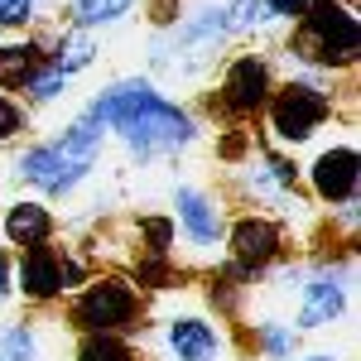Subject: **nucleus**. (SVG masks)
I'll return each instance as SVG.
<instances>
[{
  "instance_id": "nucleus-1",
  "label": "nucleus",
  "mask_w": 361,
  "mask_h": 361,
  "mask_svg": "<svg viewBox=\"0 0 361 361\" xmlns=\"http://www.w3.org/2000/svg\"><path fill=\"white\" fill-rule=\"evenodd\" d=\"M92 116H97L102 126H116L140 154L178 149V145L193 140V121L178 111V106H169L149 82H121V87H111V92L92 106Z\"/></svg>"
},
{
  "instance_id": "nucleus-2",
  "label": "nucleus",
  "mask_w": 361,
  "mask_h": 361,
  "mask_svg": "<svg viewBox=\"0 0 361 361\" xmlns=\"http://www.w3.org/2000/svg\"><path fill=\"white\" fill-rule=\"evenodd\" d=\"M97 140H102V121L87 111L68 135L58 140V145H44V149H29L25 154V178H34L39 188H49V193H63V188H73L78 178H82L92 159H97Z\"/></svg>"
},
{
  "instance_id": "nucleus-3",
  "label": "nucleus",
  "mask_w": 361,
  "mask_h": 361,
  "mask_svg": "<svg viewBox=\"0 0 361 361\" xmlns=\"http://www.w3.org/2000/svg\"><path fill=\"white\" fill-rule=\"evenodd\" d=\"M308 49L323 63H352L361 54V25L357 15L337 0H308Z\"/></svg>"
},
{
  "instance_id": "nucleus-4",
  "label": "nucleus",
  "mask_w": 361,
  "mask_h": 361,
  "mask_svg": "<svg viewBox=\"0 0 361 361\" xmlns=\"http://www.w3.org/2000/svg\"><path fill=\"white\" fill-rule=\"evenodd\" d=\"M135 289L126 284V279H102V284H92L78 308H73V318H78V328L87 333H116V328H130L135 323Z\"/></svg>"
},
{
  "instance_id": "nucleus-5",
  "label": "nucleus",
  "mask_w": 361,
  "mask_h": 361,
  "mask_svg": "<svg viewBox=\"0 0 361 361\" xmlns=\"http://www.w3.org/2000/svg\"><path fill=\"white\" fill-rule=\"evenodd\" d=\"M328 97L318 92V87H304V82H294V87H284L275 102H270V121H275V135L279 140H308L323 121H328Z\"/></svg>"
},
{
  "instance_id": "nucleus-6",
  "label": "nucleus",
  "mask_w": 361,
  "mask_h": 361,
  "mask_svg": "<svg viewBox=\"0 0 361 361\" xmlns=\"http://www.w3.org/2000/svg\"><path fill=\"white\" fill-rule=\"evenodd\" d=\"M265 97H270V68L260 58H236L226 73L222 102L231 111H255V106H265Z\"/></svg>"
},
{
  "instance_id": "nucleus-7",
  "label": "nucleus",
  "mask_w": 361,
  "mask_h": 361,
  "mask_svg": "<svg viewBox=\"0 0 361 361\" xmlns=\"http://www.w3.org/2000/svg\"><path fill=\"white\" fill-rule=\"evenodd\" d=\"M63 279H78V265H63L49 246H29L25 265H20V284L29 299H54L63 289Z\"/></svg>"
},
{
  "instance_id": "nucleus-8",
  "label": "nucleus",
  "mask_w": 361,
  "mask_h": 361,
  "mask_svg": "<svg viewBox=\"0 0 361 361\" xmlns=\"http://www.w3.org/2000/svg\"><path fill=\"white\" fill-rule=\"evenodd\" d=\"M313 188L323 202H352L357 193V149H328L313 164Z\"/></svg>"
},
{
  "instance_id": "nucleus-9",
  "label": "nucleus",
  "mask_w": 361,
  "mask_h": 361,
  "mask_svg": "<svg viewBox=\"0 0 361 361\" xmlns=\"http://www.w3.org/2000/svg\"><path fill=\"white\" fill-rule=\"evenodd\" d=\"M231 250H236V260H241L246 270L270 265V260H275V250H279L275 222H265V217H241V222L231 226Z\"/></svg>"
},
{
  "instance_id": "nucleus-10",
  "label": "nucleus",
  "mask_w": 361,
  "mask_h": 361,
  "mask_svg": "<svg viewBox=\"0 0 361 361\" xmlns=\"http://www.w3.org/2000/svg\"><path fill=\"white\" fill-rule=\"evenodd\" d=\"M342 299H347V289H342L333 275H318L313 284H308V294H304V313H299V323H304V328H323V323H333L337 313H342Z\"/></svg>"
},
{
  "instance_id": "nucleus-11",
  "label": "nucleus",
  "mask_w": 361,
  "mask_h": 361,
  "mask_svg": "<svg viewBox=\"0 0 361 361\" xmlns=\"http://www.w3.org/2000/svg\"><path fill=\"white\" fill-rule=\"evenodd\" d=\"M169 342H173L178 361H212L217 357V333H212L207 323H197V318L169 323Z\"/></svg>"
},
{
  "instance_id": "nucleus-12",
  "label": "nucleus",
  "mask_w": 361,
  "mask_h": 361,
  "mask_svg": "<svg viewBox=\"0 0 361 361\" xmlns=\"http://www.w3.org/2000/svg\"><path fill=\"white\" fill-rule=\"evenodd\" d=\"M178 217H183V226H188V236H193L197 246H212V241H217V231H222L217 207H212L202 193H193V188H183V193H178Z\"/></svg>"
},
{
  "instance_id": "nucleus-13",
  "label": "nucleus",
  "mask_w": 361,
  "mask_h": 361,
  "mask_svg": "<svg viewBox=\"0 0 361 361\" xmlns=\"http://www.w3.org/2000/svg\"><path fill=\"white\" fill-rule=\"evenodd\" d=\"M49 212L39 207V202H20V207H10V217H5V236L15 241V246H44L49 241Z\"/></svg>"
},
{
  "instance_id": "nucleus-14",
  "label": "nucleus",
  "mask_w": 361,
  "mask_h": 361,
  "mask_svg": "<svg viewBox=\"0 0 361 361\" xmlns=\"http://www.w3.org/2000/svg\"><path fill=\"white\" fill-rule=\"evenodd\" d=\"M44 54L34 44H5L0 49V87H25L34 73H39Z\"/></svg>"
},
{
  "instance_id": "nucleus-15",
  "label": "nucleus",
  "mask_w": 361,
  "mask_h": 361,
  "mask_svg": "<svg viewBox=\"0 0 361 361\" xmlns=\"http://www.w3.org/2000/svg\"><path fill=\"white\" fill-rule=\"evenodd\" d=\"M87 63H92V39H87L82 29H78V34H68V39L58 44L54 73H63V78H68V73H78V68H87Z\"/></svg>"
},
{
  "instance_id": "nucleus-16",
  "label": "nucleus",
  "mask_w": 361,
  "mask_h": 361,
  "mask_svg": "<svg viewBox=\"0 0 361 361\" xmlns=\"http://www.w3.org/2000/svg\"><path fill=\"white\" fill-rule=\"evenodd\" d=\"M78 361H130V347H126L121 337H111V333H92L82 342Z\"/></svg>"
},
{
  "instance_id": "nucleus-17",
  "label": "nucleus",
  "mask_w": 361,
  "mask_h": 361,
  "mask_svg": "<svg viewBox=\"0 0 361 361\" xmlns=\"http://www.w3.org/2000/svg\"><path fill=\"white\" fill-rule=\"evenodd\" d=\"M73 10H78V20H82V25H102V20L126 15V10H130V0H78Z\"/></svg>"
},
{
  "instance_id": "nucleus-18",
  "label": "nucleus",
  "mask_w": 361,
  "mask_h": 361,
  "mask_svg": "<svg viewBox=\"0 0 361 361\" xmlns=\"http://www.w3.org/2000/svg\"><path fill=\"white\" fill-rule=\"evenodd\" d=\"M260 10H265V0H236V5H231V20H226V25H231V29H246V25H255V20H265Z\"/></svg>"
},
{
  "instance_id": "nucleus-19",
  "label": "nucleus",
  "mask_w": 361,
  "mask_h": 361,
  "mask_svg": "<svg viewBox=\"0 0 361 361\" xmlns=\"http://www.w3.org/2000/svg\"><path fill=\"white\" fill-rule=\"evenodd\" d=\"M15 130H25V111L15 102H0V140H10Z\"/></svg>"
},
{
  "instance_id": "nucleus-20",
  "label": "nucleus",
  "mask_w": 361,
  "mask_h": 361,
  "mask_svg": "<svg viewBox=\"0 0 361 361\" xmlns=\"http://www.w3.org/2000/svg\"><path fill=\"white\" fill-rule=\"evenodd\" d=\"M29 20V0H0V25H25Z\"/></svg>"
},
{
  "instance_id": "nucleus-21",
  "label": "nucleus",
  "mask_w": 361,
  "mask_h": 361,
  "mask_svg": "<svg viewBox=\"0 0 361 361\" xmlns=\"http://www.w3.org/2000/svg\"><path fill=\"white\" fill-rule=\"evenodd\" d=\"M145 236H149V246H154V250H164L169 236H173V226H169V222H145Z\"/></svg>"
},
{
  "instance_id": "nucleus-22",
  "label": "nucleus",
  "mask_w": 361,
  "mask_h": 361,
  "mask_svg": "<svg viewBox=\"0 0 361 361\" xmlns=\"http://www.w3.org/2000/svg\"><path fill=\"white\" fill-rule=\"evenodd\" d=\"M265 10H275V15H289V20H294V15H304V10H308V0H265Z\"/></svg>"
},
{
  "instance_id": "nucleus-23",
  "label": "nucleus",
  "mask_w": 361,
  "mask_h": 361,
  "mask_svg": "<svg viewBox=\"0 0 361 361\" xmlns=\"http://www.w3.org/2000/svg\"><path fill=\"white\" fill-rule=\"evenodd\" d=\"M265 347H270V352H289V347H294V337L279 333V328H265Z\"/></svg>"
},
{
  "instance_id": "nucleus-24",
  "label": "nucleus",
  "mask_w": 361,
  "mask_h": 361,
  "mask_svg": "<svg viewBox=\"0 0 361 361\" xmlns=\"http://www.w3.org/2000/svg\"><path fill=\"white\" fill-rule=\"evenodd\" d=\"M0 284H5V270H0Z\"/></svg>"
},
{
  "instance_id": "nucleus-25",
  "label": "nucleus",
  "mask_w": 361,
  "mask_h": 361,
  "mask_svg": "<svg viewBox=\"0 0 361 361\" xmlns=\"http://www.w3.org/2000/svg\"><path fill=\"white\" fill-rule=\"evenodd\" d=\"M313 361H328V357H313Z\"/></svg>"
}]
</instances>
